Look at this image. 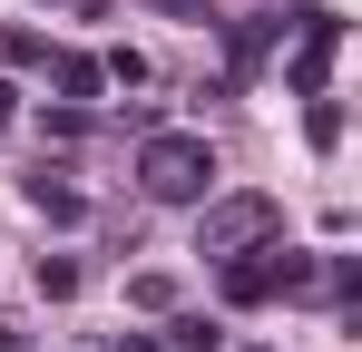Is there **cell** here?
Returning <instances> with one entry per match:
<instances>
[{
    "label": "cell",
    "mask_w": 362,
    "mask_h": 352,
    "mask_svg": "<svg viewBox=\"0 0 362 352\" xmlns=\"http://www.w3.org/2000/svg\"><path fill=\"white\" fill-rule=\"evenodd\" d=\"M137 186H147L157 206H206V186H216V147L186 137V127H157V137L137 147Z\"/></svg>",
    "instance_id": "6da1fadb"
},
{
    "label": "cell",
    "mask_w": 362,
    "mask_h": 352,
    "mask_svg": "<svg viewBox=\"0 0 362 352\" xmlns=\"http://www.w3.org/2000/svg\"><path fill=\"white\" fill-rule=\"evenodd\" d=\"M274 225H284V206H274V196H216V206L196 216V254H216V264H226V254H245V245H264Z\"/></svg>",
    "instance_id": "7a4b0ae2"
},
{
    "label": "cell",
    "mask_w": 362,
    "mask_h": 352,
    "mask_svg": "<svg viewBox=\"0 0 362 352\" xmlns=\"http://www.w3.org/2000/svg\"><path fill=\"white\" fill-rule=\"evenodd\" d=\"M333 59H343V20H333V10H303V20H294V69H284V88H294V98H323Z\"/></svg>",
    "instance_id": "3957f363"
},
{
    "label": "cell",
    "mask_w": 362,
    "mask_h": 352,
    "mask_svg": "<svg viewBox=\"0 0 362 352\" xmlns=\"http://www.w3.org/2000/svg\"><path fill=\"white\" fill-rule=\"evenodd\" d=\"M274 40H284V20H235V40H226V78H255V69H264V49H274Z\"/></svg>",
    "instance_id": "277c9868"
},
{
    "label": "cell",
    "mask_w": 362,
    "mask_h": 352,
    "mask_svg": "<svg viewBox=\"0 0 362 352\" xmlns=\"http://www.w3.org/2000/svg\"><path fill=\"white\" fill-rule=\"evenodd\" d=\"M20 196H30V216H49V225H78V216H88V196H78V186H69V176H30V186H20Z\"/></svg>",
    "instance_id": "5b68a950"
},
{
    "label": "cell",
    "mask_w": 362,
    "mask_h": 352,
    "mask_svg": "<svg viewBox=\"0 0 362 352\" xmlns=\"http://www.w3.org/2000/svg\"><path fill=\"white\" fill-rule=\"evenodd\" d=\"M49 78H59L69 108H78V98H98V59H88V49H49Z\"/></svg>",
    "instance_id": "8992f818"
},
{
    "label": "cell",
    "mask_w": 362,
    "mask_h": 352,
    "mask_svg": "<svg viewBox=\"0 0 362 352\" xmlns=\"http://www.w3.org/2000/svg\"><path fill=\"white\" fill-rule=\"evenodd\" d=\"M0 69H49V40L20 30V20H0Z\"/></svg>",
    "instance_id": "52a82bcc"
},
{
    "label": "cell",
    "mask_w": 362,
    "mask_h": 352,
    "mask_svg": "<svg viewBox=\"0 0 362 352\" xmlns=\"http://www.w3.org/2000/svg\"><path fill=\"white\" fill-rule=\"evenodd\" d=\"M226 343V323H206V313H177L167 323V352H216Z\"/></svg>",
    "instance_id": "ba28073f"
},
{
    "label": "cell",
    "mask_w": 362,
    "mask_h": 352,
    "mask_svg": "<svg viewBox=\"0 0 362 352\" xmlns=\"http://www.w3.org/2000/svg\"><path fill=\"white\" fill-rule=\"evenodd\" d=\"M303 137L333 157V147H343V108H333V98H303Z\"/></svg>",
    "instance_id": "9c48e42d"
},
{
    "label": "cell",
    "mask_w": 362,
    "mask_h": 352,
    "mask_svg": "<svg viewBox=\"0 0 362 352\" xmlns=\"http://www.w3.org/2000/svg\"><path fill=\"white\" fill-rule=\"evenodd\" d=\"M127 303H137V313H167V303H177V274H127Z\"/></svg>",
    "instance_id": "30bf717a"
},
{
    "label": "cell",
    "mask_w": 362,
    "mask_h": 352,
    "mask_svg": "<svg viewBox=\"0 0 362 352\" xmlns=\"http://www.w3.org/2000/svg\"><path fill=\"white\" fill-rule=\"evenodd\" d=\"M40 293L69 303V293H78V264H69V254H40Z\"/></svg>",
    "instance_id": "8fae6325"
},
{
    "label": "cell",
    "mask_w": 362,
    "mask_h": 352,
    "mask_svg": "<svg viewBox=\"0 0 362 352\" xmlns=\"http://www.w3.org/2000/svg\"><path fill=\"white\" fill-rule=\"evenodd\" d=\"M40 137H59V147H78V137H88V117H78V108H49V117H40Z\"/></svg>",
    "instance_id": "7c38bea8"
},
{
    "label": "cell",
    "mask_w": 362,
    "mask_h": 352,
    "mask_svg": "<svg viewBox=\"0 0 362 352\" xmlns=\"http://www.w3.org/2000/svg\"><path fill=\"white\" fill-rule=\"evenodd\" d=\"M0 352H30V333H20V323H10V313H0Z\"/></svg>",
    "instance_id": "4fadbf2b"
},
{
    "label": "cell",
    "mask_w": 362,
    "mask_h": 352,
    "mask_svg": "<svg viewBox=\"0 0 362 352\" xmlns=\"http://www.w3.org/2000/svg\"><path fill=\"white\" fill-rule=\"evenodd\" d=\"M108 352H157V343H147V333H118V343H108Z\"/></svg>",
    "instance_id": "5bb4252c"
},
{
    "label": "cell",
    "mask_w": 362,
    "mask_h": 352,
    "mask_svg": "<svg viewBox=\"0 0 362 352\" xmlns=\"http://www.w3.org/2000/svg\"><path fill=\"white\" fill-rule=\"evenodd\" d=\"M10 117H20V98H10V88H0V127H10Z\"/></svg>",
    "instance_id": "9a60e30c"
},
{
    "label": "cell",
    "mask_w": 362,
    "mask_h": 352,
    "mask_svg": "<svg viewBox=\"0 0 362 352\" xmlns=\"http://www.w3.org/2000/svg\"><path fill=\"white\" fill-rule=\"evenodd\" d=\"M255 352H264V343H255Z\"/></svg>",
    "instance_id": "2e32d148"
}]
</instances>
